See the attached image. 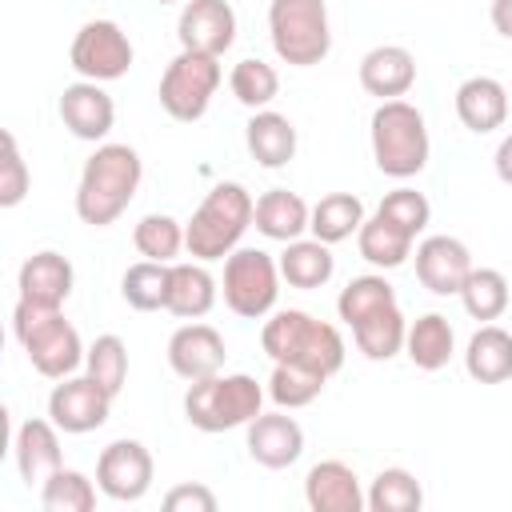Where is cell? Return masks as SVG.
<instances>
[{"label":"cell","mask_w":512,"mask_h":512,"mask_svg":"<svg viewBox=\"0 0 512 512\" xmlns=\"http://www.w3.org/2000/svg\"><path fill=\"white\" fill-rule=\"evenodd\" d=\"M156 4H176V0H156Z\"/></svg>","instance_id":"bcb514c9"},{"label":"cell","mask_w":512,"mask_h":512,"mask_svg":"<svg viewBox=\"0 0 512 512\" xmlns=\"http://www.w3.org/2000/svg\"><path fill=\"white\" fill-rule=\"evenodd\" d=\"M168 512H216V492L208 484H176L164 492Z\"/></svg>","instance_id":"7bdbcfd3"},{"label":"cell","mask_w":512,"mask_h":512,"mask_svg":"<svg viewBox=\"0 0 512 512\" xmlns=\"http://www.w3.org/2000/svg\"><path fill=\"white\" fill-rule=\"evenodd\" d=\"M492 28L512 40V0H492Z\"/></svg>","instance_id":"f6af8a7d"},{"label":"cell","mask_w":512,"mask_h":512,"mask_svg":"<svg viewBox=\"0 0 512 512\" xmlns=\"http://www.w3.org/2000/svg\"><path fill=\"white\" fill-rule=\"evenodd\" d=\"M368 140H372V160L384 176L392 180H408L416 172H424L428 164V124L424 112L416 104L400 100H380L368 124Z\"/></svg>","instance_id":"277c9868"},{"label":"cell","mask_w":512,"mask_h":512,"mask_svg":"<svg viewBox=\"0 0 512 512\" xmlns=\"http://www.w3.org/2000/svg\"><path fill=\"white\" fill-rule=\"evenodd\" d=\"M140 176H144V164L132 144H100L84 160V172L76 184V216L88 228L116 224L136 196Z\"/></svg>","instance_id":"6da1fadb"},{"label":"cell","mask_w":512,"mask_h":512,"mask_svg":"<svg viewBox=\"0 0 512 512\" xmlns=\"http://www.w3.org/2000/svg\"><path fill=\"white\" fill-rule=\"evenodd\" d=\"M264 412V388L248 372H216L204 380H192L184 392V416L200 432H228L248 428Z\"/></svg>","instance_id":"8992f818"},{"label":"cell","mask_w":512,"mask_h":512,"mask_svg":"<svg viewBox=\"0 0 512 512\" xmlns=\"http://www.w3.org/2000/svg\"><path fill=\"white\" fill-rule=\"evenodd\" d=\"M112 392H104L88 372L84 376H64L52 392H48V420L68 432V436H84L96 432L108 412H112Z\"/></svg>","instance_id":"8fae6325"},{"label":"cell","mask_w":512,"mask_h":512,"mask_svg":"<svg viewBox=\"0 0 512 512\" xmlns=\"http://www.w3.org/2000/svg\"><path fill=\"white\" fill-rule=\"evenodd\" d=\"M268 36L284 64L312 68L332 52V24L324 0H272Z\"/></svg>","instance_id":"52a82bcc"},{"label":"cell","mask_w":512,"mask_h":512,"mask_svg":"<svg viewBox=\"0 0 512 512\" xmlns=\"http://www.w3.org/2000/svg\"><path fill=\"white\" fill-rule=\"evenodd\" d=\"M72 264L68 256L44 248V252H32L24 264H20V276H16V288H20V300L28 304H40V308H64V300L72 296Z\"/></svg>","instance_id":"ffe728a7"},{"label":"cell","mask_w":512,"mask_h":512,"mask_svg":"<svg viewBox=\"0 0 512 512\" xmlns=\"http://www.w3.org/2000/svg\"><path fill=\"white\" fill-rule=\"evenodd\" d=\"M304 500L312 512H360L368 508V492L360 476L344 460H320L304 476Z\"/></svg>","instance_id":"ac0fdd59"},{"label":"cell","mask_w":512,"mask_h":512,"mask_svg":"<svg viewBox=\"0 0 512 512\" xmlns=\"http://www.w3.org/2000/svg\"><path fill=\"white\" fill-rule=\"evenodd\" d=\"M120 296L136 312H156L168 300V264L140 260L120 276Z\"/></svg>","instance_id":"f35d334b"},{"label":"cell","mask_w":512,"mask_h":512,"mask_svg":"<svg viewBox=\"0 0 512 512\" xmlns=\"http://www.w3.org/2000/svg\"><path fill=\"white\" fill-rule=\"evenodd\" d=\"M404 352L420 372H440L456 352V332H452L448 316L424 312L420 320H412L408 336H404Z\"/></svg>","instance_id":"4316f807"},{"label":"cell","mask_w":512,"mask_h":512,"mask_svg":"<svg viewBox=\"0 0 512 512\" xmlns=\"http://www.w3.org/2000/svg\"><path fill=\"white\" fill-rule=\"evenodd\" d=\"M132 244L144 260H156V264H172L184 248V224L168 212H148L136 228H132Z\"/></svg>","instance_id":"836d02e7"},{"label":"cell","mask_w":512,"mask_h":512,"mask_svg":"<svg viewBox=\"0 0 512 512\" xmlns=\"http://www.w3.org/2000/svg\"><path fill=\"white\" fill-rule=\"evenodd\" d=\"M260 348L272 356V364L292 360V364H308L324 376H336L344 368V336L340 328L316 320L304 308H280L264 320L260 328Z\"/></svg>","instance_id":"3957f363"},{"label":"cell","mask_w":512,"mask_h":512,"mask_svg":"<svg viewBox=\"0 0 512 512\" xmlns=\"http://www.w3.org/2000/svg\"><path fill=\"white\" fill-rule=\"evenodd\" d=\"M424 504V488L408 468H380L368 488L372 512H416Z\"/></svg>","instance_id":"74e56055"},{"label":"cell","mask_w":512,"mask_h":512,"mask_svg":"<svg viewBox=\"0 0 512 512\" xmlns=\"http://www.w3.org/2000/svg\"><path fill=\"white\" fill-rule=\"evenodd\" d=\"M364 220H368V216H364L360 196H352V192H328V196H320V200L312 204L308 232H312L316 240H324V244H340V240L356 236Z\"/></svg>","instance_id":"f1b7e54d"},{"label":"cell","mask_w":512,"mask_h":512,"mask_svg":"<svg viewBox=\"0 0 512 512\" xmlns=\"http://www.w3.org/2000/svg\"><path fill=\"white\" fill-rule=\"evenodd\" d=\"M508 88L496 80V76H468L460 88H456V116L468 132L484 136V132H496L504 120H508Z\"/></svg>","instance_id":"7402d4cb"},{"label":"cell","mask_w":512,"mask_h":512,"mask_svg":"<svg viewBox=\"0 0 512 512\" xmlns=\"http://www.w3.org/2000/svg\"><path fill=\"white\" fill-rule=\"evenodd\" d=\"M508 300H512V292H508V276L500 268H472L468 280H464V288H460L464 312L472 320H484V324L500 320L504 308H508Z\"/></svg>","instance_id":"1f68e13d"},{"label":"cell","mask_w":512,"mask_h":512,"mask_svg":"<svg viewBox=\"0 0 512 512\" xmlns=\"http://www.w3.org/2000/svg\"><path fill=\"white\" fill-rule=\"evenodd\" d=\"M412 244H416V236H408L404 228H396V224L384 220L380 212L368 216V220L360 224V232H356V248H360V256H364L372 268H400V264L412 256Z\"/></svg>","instance_id":"f546056e"},{"label":"cell","mask_w":512,"mask_h":512,"mask_svg":"<svg viewBox=\"0 0 512 512\" xmlns=\"http://www.w3.org/2000/svg\"><path fill=\"white\" fill-rule=\"evenodd\" d=\"M132 56H136L132 40H128V32L116 20H88V24H80V32L72 36V48H68V64L80 72V80H96V84L128 76Z\"/></svg>","instance_id":"30bf717a"},{"label":"cell","mask_w":512,"mask_h":512,"mask_svg":"<svg viewBox=\"0 0 512 512\" xmlns=\"http://www.w3.org/2000/svg\"><path fill=\"white\" fill-rule=\"evenodd\" d=\"M492 164H496V176H500L504 184H512V132L500 140V148H496Z\"/></svg>","instance_id":"ee69618b"},{"label":"cell","mask_w":512,"mask_h":512,"mask_svg":"<svg viewBox=\"0 0 512 512\" xmlns=\"http://www.w3.org/2000/svg\"><path fill=\"white\" fill-rule=\"evenodd\" d=\"M256 216V200L244 184L236 180H220L200 208L192 212V220L184 224V248L192 260H224L228 252L240 248V236L252 228Z\"/></svg>","instance_id":"7a4b0ae2"},{"label":"cell","mask_w":512,"mask_h":512,"mask_svg":"<svg viewBox=\"0 0 512 512\" xmlns=\"http://www.w3.org/2000/svg\"><path fill=\"white\" fill-rule=\"evenodd\" d=\"M12 452H16V468H20V480L32 488H40L56 468H64V460H60V428L52 424V420H40V416H32V420H24L20 428H16V444H12Z\"/></svg>","instance_id":"44dd1931"},{"label":"cell","mask_w":512,"mask_h":512,"mask_svg":"<svg viewBox=\"0 0 512 512\" xmlns=\"http://www.w3.org/2000/svg\"><path fill=\"white\" fill-rule=\"evenodd\" d=\"M416 84V56L404 44H376L360 56V88L376 100H400Z\"/></svg>","instance_id":"d6986e66"},{"label":"cell","mask_w":512,"mask_h":512,"mask_svg":"<svg viewBox=\"0 0 512 512\" xmlns=\"http://www.w3.org/2000/svg\"><path fill=\"white\" fill-rule=\"evenodd\" d=\"M152 472H156L152 452L140 440H112L96 460V488L116 504H132L148 496Z\"/></svg>","instance_id":"7c38bea8"},{"label":"cell","mask_w":512,"mask_h":512,"mask_svg":"<svg viewBox=\"0 0 512 512\" xmlns=\"http://www.w3.org/2000/svg\"><path fill=\"white\" fill-rule=\"evenodd\" d=\"M220 80H224L220 56L180 48V52L168 60L164 76H160V88H156L160 108H164L172 120H180V124H196V120L208 112V104H212Z\"/></svg>","instance_id":"ba28073f"},{"label":"cell","mask_w":512,"mask_h":512,"mask_svg":"<svg viewBox=\"0 0 512 512\" xmlns=\"http://www.w3.org/2000/svg\"><path fill=\"white\" fill-rule=\"evenodd\" d=\"M508 100H512V88H508Z\"/></svg>","instance_id":"7dc6e473"},{"label":"cell","mask_w":512,"mask_h":512,"mask_svg":"<svg viewBox=\"0 0 512 512\" xmlns=\"http://www.w3.org/2000/svg\"><path fill=\"white\" fill-rule=\"evenodd\" d=\"M472 268V252L456 236H424L416 244V280L436 296H460Z\"/></svg>","instance_id":"9a60e30c"},{"label":"cell","mask_w":512,"mask_h":512,"mask_svg":"<svg viewBox=\"0 0 512 512\" xmlns=\"http://www.w3.org/2000/svg\"><path fill=\"white\" fill-rule=\"evenodd\" d=\"M244 444H248V456L260 464V468H288L300 460L304 452V428L296 424V416H288V408L280 412H260L248 432H244Z\"/></svg>","instance_id":"e0dca14e"},{"label":"cell","mask_w":512,"mask_h":512,"mask_svg":"<svg viewBox=\"0 0 512 512\" xmlns=\"http://www.w3.org/2000/svg\"><path fill=\"white\" fill-rule=\"evenodd\" d=\"M464 368L480 384H504L512 376V332L500 324H480L464 348Z\"/></svg>","instance_id":"484cf974"},{"label":"cell","mask_w":512,"mask_h":512,"mask_svg":"<svg viewBox=\"0 0 512 512\" xmlns=\"http://www.w3.org/2000/svg\"><path fill=\"white\" fill-rule=\"evenodd\" d=\"M40 504H44V512H92L96 508V488L84 472L56 468L40 484Z\"/></svg>","instance_id":"ab89813d"},{"label":"cell","mask_w":512,"mask_h":512,"mask_svg":"<svg viewBox=\"0 0 512 512\" xmlns=\"http://www.w3.org/2000/svg\"><path fill=\"white\" fill-rule=\"evenodd\" d=\"M0 140H4V160H0V208H16V204L28 196V188H32V172H28L24 156H20L16 136L4 132Z\"/></svg>","instance_id":"b9f144b4"},{"label":"cell","mask_w":512,"mask_h":512,"mask_svg":"<svg viewBox=\"0 0 512 512\" xmlns=\"http://www.w3.org/2000/svg\"><path fill=\"white\" fill-rule=\"evenodd\" d=\"M308 220H312V208L304 204V196L288 192V188H268L260 200H256V216L252 224L268 236V240H300L308 232Z\"/></svg>","instance_id":"d4e9b609"},{"label":"cell","mask_w":512,"mask_h":512,"mask_svg":"<svg viewBox=\"0 0 512 512\" xmlns=\"http://www.w3.org/2000/svg\"><path fill=\"white\" fill-rule=\"evenodd\" d=\"M376 212H380L384 220H392L396 228H404L408 236H420V232L428 228V220H432V204H428V196L416 192V188H392V192L380 200Z\"/></svg>","instance_id":"60d3db41"},{"label":"cell","mask_w":512,"mask_h":512,"mask_svg":"<svg viewBox=\"0 0 512 512\" xmlns=\"http://www.w3.org/2000/svg\"><path fill=\"white\" fill-rule=\"evenodd\" d=\"M12 332L28 356V364L48 376V380H64L72 376L80 364H84V344H80V332L64 320L60 308H40V304H28V300H16L12 308Z\"/></svg>","instance_id":"5b68a950"},{"label":"cell","mask_w":512,"mask_h":512,"mask_svg":"<svg viewBox=\"0 0 512 512\" xmlns=\"http://www.w3.org/2000/svg\"><path fill=\"white\" fill-rule=\"evenodd\" d=\"M280 276L292 284V288H324L336 272V260H332V244L324 240H288L284 252H280Z\"/></svg>","instance_id":"83f0119b"},{"label":"cell","mask_w":512,"mask_h":512,"mask_svg":"<svg viewBox=\"0 0 512 512\" xmlns=\"http://www.w3.org/2000/svg\"><path fill=\"white\" fill-rule=\"evenodd\" d=\"M324 384H328V376L324 372H316V368H308V364H292V360H280L276 368H272V376H268V396H272V404L276 408H308L320 392H324Z\"/></svg>","instance_id":"d6a6232c"},{"label":"cell","mask_w":512,"mask_h":512,"mask_svg":"<svg viewBox=\"0 0 512 512\" xmlns=\"http://www.w3.org/2000/svg\"><path fill=\"white\" fill-rule=\"evenodd\" d=\"M404 336H408V324H404L400 304H388L364 316L360 324H352V340L368 360H392L396 352H404Z\"/></svg>","instance_id":"4dcf8cb0"},{"label":"cell","mask_w":512,"mask_h":512,"mask_svg":"<svg viewBox=\"0 0 512 512\" xmlns=\"http://www.w3.org/2000/svg\"><path fill=\"white\" fill-rule=\"evenodd\" d=\"M388 304H396V292H392V284H388L384 276H376V272L352 276V280L340 288V296H336V312H340V320H344L348 328L360 324L364 316L388 308Z\"/></svg>","instance_id":"e575fe53"},{"label":"cell","mask_w":512,"mask_h":512,"mask_svg":"<svg viewBox=\"0 0 512 512\" xmlns=\"http://www.w3.org/2000/svg\"><path fill=\"white\" fill-rule=\"evenodd\" d=\"M224 356V336L204 320H188L168 336V368L188 384L224 372Z\"/></svg>","instance_id":"5bb4252c"},{"label":"cell","mask_w":512,"mask_h":512,"mask_svg":"<svg viewBox=\"0 0 512 512\" xmlns=\"http://www.w3.org/2000/svg\"><path fill=\"white\" fill-rule=\"evenodd\" d=\"M244 144L260 168H284L296 156V124L284 112L260 108L244 124Z\"/></svg>","instance_id":"cb8c5ba5"},{"label":"cell","mask_w":512,"mask_h":512,"mask_svg":"<svg viewBox=\"0 0 512 512\" xmlns=\"http://www.w3.org/2000/svg\"><path fill=\"white\" fill-rule=\"evenodd\" d=\"M228 88H232V96H236L244 108L260 112V108H268V104L276 100L280 76H276V68L264 64L260 56H244V60L228 72Z\"/></svg>","instance_id":"d590c367"},{"label":"cell","mask_w":512,"mask_h":512,"mask_svg":"<svg viewBox=\"0 0 512 512\" xmlns=\"http://www.w3.org/2000/svg\"><path fill=\"white\" fill-rule=\"evenodd\" d=\"M84 372L112 396H120L124 380H128V344L116 336V332H104L88 344L84 352Z\"/></svg>","instance_id":"8d00e7d4"},{"label":"cell","mask_w":512,"mask_h":512,"mask_svg":"<svg viewBox=\"0 0 512 512\" xmlns=\"http://www.w3.org/2000/svg\"><path fill=\"white\" fill-rule=\"evenodd\" d=\"M176 40L188 52L224 56L236 44V12L228 0H184L176 20Z\"/></svg>","instance_id":"4fadbf2b"},{"label":"cell","mask_w":512,"mask_h":512,"mask_svg":"<svg viewBox=\"0 0 512 512\" xmlns=\"http://www.w3.org/2000/svg\"><path fill=\"white\" fill-rule=\"evenodd\" d=\"M56 112H60V124L76 140H88V144L104 140L112 132V124H116V104H112V96L96 80L68 84L60 92V100H56Z\"/></svg>","instance_id":"2e32d148"},{"label":"cell","mask_w":512,"mask_h":512,"mask_svg":"<svg viewBox=\"0 0 512 512\" xmlns=\"http://www.w3.org/2000/svg\"><path fill=\"white\" fill-rule=\"evenodd\" d=\"M280 264L264 248H236L224 256V304L244 320H264L280 296Z\"/></svg>","instance_id":"9c48e42d"},{"label":"cell","mask_w":512,"mask_h":512,"mask_svg":"<svg viewBox=\"0 0 512 512\" xmlns=\"http://www.w3.org/2000/svg\"><path fill=\"white\" fill-rule=\"evenodd\" d=\"M216 304V276L204 268V260H180L168 264V300L164 312L180 320H200Z\"/></svg>","instance_id":"603a6c76"}]
</instances>
